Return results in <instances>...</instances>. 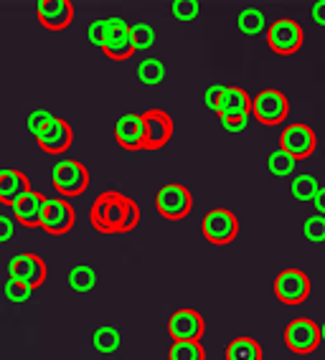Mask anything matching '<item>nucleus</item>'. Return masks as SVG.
<instances>
[{
  "instance_id": "393cba45",
  "label": "nucleus",
  "mask_w": 325,
  "mask_h": 360,
  "mask_svg": "<svg viewBox=\"0 0 325 360\" xmlns=\"http://www.w3.org/2000/svg\"><path fill=\"white\" fill-rule=\"evenodd\" d=\"M236 26H239L241 33H247V36H254V33H262L265 31V13H262L260 8H244L236 18Z\"/></svg>"
},
{
  "instance_id": "7c9ffc66",
  "label": "nucleus",
  "mask_w": 325,
  "mask_h": 360,
  "mask_svg": "<svg viewBox=\"0 0 325 360\" xmlns=\"http://www.w3.org/2000/svg\"><path fill=\"white\" fill-rule=\"evenodd\" d=\"M305 238H310L312 244H320V241H325V216H310V219L305 221Z\"/></svg>"
},
{
  "instance_id": "0eeeda50",
  "label": "nucleus",
  "mask_w": 325,
  "mask_h": 360,
  "mask_svg": "<svg viewBox=\"0 0 325 360\" xmlns=\"http://www.w3.org/2000/svg\"><path fill=\"white\" fill-rule=\"evenodd\" d=\"M267 44L274 53L290 56V53L300 51V46H302V28L293 18H277L267 28Z\"/></svg>"
},
{
  "instance_id": "bb28decb",
  "label": "nucleus",
  "mask_w": 325,
  "mask_h": 360,
  "mask_svg": "<svg viewBox=\"0 0 325 360\" xmlns=\"http://www.w3.org/2000/svg\"><path fill=\"white\" fill-rule=\"evenodd\" d=\"M295 165H298V162H295L287 153H282V150H274V153H269V158H267V167H269V173L280 175V178L293 175Z\"/></svg>"
},
{
  "instance_id": "f8f14e48",
  "label": "nucleus",
  "mask_w": 325,
  "mask_h": 360,
  "mask_svg": "<svg viewBox=\"0 0 325 360\" xmlns=\"http://www.w3.org/2000/svg\"><path fill=\"white\" fill-rule=\"evenodd\" d=\"M143 117V132H145V150H160L168 145L173 137V120L168 112L162 110H148Z\"/></svg>"
},
{
  "instance_id": "a19ab883",
  "label": "nucleus",
  "mask_w": 325,
  "mask_h": 360,
  "mask_svg": "<svg viewBox=\"0 0 325 360\" xmlns=\"http://www.w3.org/2000/svg\"><path fill=\"white\" fill-rule=\"evenodd\" d=\"M262 360H265V358H262Z\"/></svg>"
},
{
  "instance_id": "f704fd0d",
  "label": "nucleus",
  "mask_w": 325,
  "mask_h": 360,
  "mask_svg": "<svg viewBox=\"0 0 325 360\" xmlns=\"http://www.w3.org/2000/svg\"><path fill=\"white\" fill-rule=\"evenodd\" d=\"M222 120V124H224V129L227 132H244L247 129V122H249V115H224V117H219Z\"/></svg>"
},
{
  "instance_id": "1a4fd4ad",
  "label": "nucleus",
  "mask_w": 325,
  "mask_h": 360,
  "mask_svg": "<svg viewBox=\"0 0 325 360\" xmlns=\"http://www.w3.org/2000/svg\"><path fill=\"white\" fill-rule=\"evenodd\" d=\"M310 295V277L302 269H285L274 277V297L282 304H300Z\"/></svg>"
},
{
  "instance_id": "f03ea898",
  "label": "nucleus",
  "mask_w": 325,
  "mask_h": 360,
  "mask_svg": "<svg viewBox=\"0 0 325 360\" xmlns=\"http://www.w3.org/2000/svg\"><path fill=\"white\" fill-rule=\"evenodd\" d=\"M155 208L162 219L178 221L183 216H189L193 208V195L186 186L181 183H168L155 193Z\"/></svg>"
},
{
  "instance_id": "9d476101",
  "label": "nucleus",
  "mask_w": 325,
  "mask_h": 360,
  "mask_svg": "<svg viewBox=\"0 0 325 360\" xmlns=\"http://www.w3.org/2000/svg\"><path fill=\"white\" fill-rule=\"evenodd\" d=\"M102 51L110 58H115V61H125V58H130L132 53H135L130 26H127L120 15L107 18V39H104Z\"/></svg>"
},
{
  "instance_id": "e433bc0d",
  "label": "nucleus",
  "mask_w": 325,
  "mask_h": 360,
  "mask_svg": "<svg viewBox=\"0 0 325 360\" xmlns=\"http://www.w3.org/2000/svg\"><path fill=\"white\" fill-rule=\"evenodd\" d=\"M13 231H15L13 219H8V216H3V213H0V244L11 241V238H13Z\"/></svg>"
},
{
  "instance_id": "473e14b6",
  "label": "nucleus",
  "mask_w": 325,
  "mask_h": 360,
  "mask_svg": "<svg viewBox=\"0 0 325 360\" xmlns=\"http://www.w3.org/2000/svg\"><path fill=\"white\" fill-rule=\"evenodd\" d=\"M33 290H28L26 284H20V282H13V279H8L6 284V295L11 302H26L28 297H31Z\"/></svg>"
},
{
  "instance_id": "412c9836",
  "label": "nucleus",
  "mask_w": 325,
  "mask_h": 360,
  "mask_svg": "<svg viewBox=\"0 0 325 360\" xmlns=\"http://www.w3.org/2000/svg\"><path fill=\"white\" fill-rule=\"evenodd\" d=\"M227 360H262V347L254 338H236L229 342Z\"/></svg>"
},
{
  "instance_id": "f257e3e1",
  "label": "nucleus",
  "mask_w": 325,
  "mask_h": 360,
  "mask_svg": "<svg viewBox=\"0 0 325 360\" xmlns=\"http://www.w3.org/2000/svg\"><path fill=\"white\" fill-rule=\"evenodd\" d=\"M137 224H140V208L135 200L125 198L122 193L107 191L91 206V226L99 233L132 231Z\"/></svg>"
},
{
  "instance_id": "72a5a7b5",
  "label": "nucleus",
  "mask_w": 325,
  "mask_h": 360,
  "mask_svg": "<svg viewBox=\"0 0 325 360\" xmlns=\"http://www.w3.org/2000/svg\"><path fill=\"white\" fill-rule=\"evenodd\" d=\"M87 36H89L91 44L102 49V46H104V39H107V18L91 20V23H89V31H87Z\"/></svg>"
},
{
  "instance_id": "2f4dec72",
  "label": "nucleus",
  "mask_w": 325,
  "mask_h": 360,
  "mask_svg": "<svg viewBox=\"0 0 325 360\" xmlns=\"http://www.w3.org/2000/svg\"><path fill=\"white\" fill-rule=\"evenodd\" d=\"M53 120V115L49 110H33L31 115L26 117V124L28 129H31L33 135H41L46 127H49V122Z\"/></svg>"
},
{
  "instance_id": "20e7f679",
  "label": "nucleus",
  "mask_w": 325,
  "mask_h": 360,
  "mask_svg": "<svg viewBox=\"0 0 325 360\" xmlns=\"http://www.w3.org/2000/svg\"><path fill=\"white\" fill-rule=\"evenodd\" d=\"M201 231L203 236L216 246H227L231 244L239 233V219H236L234 213L227 211V208H214V211H208L201 221Z\"/></svg>"
},
{
  "instance_id": "4be33fe9",
  "label": "nucleus",
  "mask_w": 325,
  "mask_h": 360,
  "mask_svg": "<svg viewBox=\"0 0 325 360\" xmlns=\"http://www.w3.org/2000/svg\"><path fill=\"white\" fill-rule=\"evenodd\" d=\"M120 330L117 328H110V325H102V328L94 330V335H91V342H94V347H97L99 353L110 355L115 353V350H120Z\"/></svg>"
},
{
  "instance_id": "a878e982",
  "label": "nucleus",
  "mask_w": 325,
  "mask_h": 360,
  "mask_svg": "<svg viewBox=\"0 0 325 360\" xmlns=\"http://www.w3.org/2000/svg\"><path fill=\"white\" fill-rule=\"evenodd\" d=\"M137 79L148 84V86H155V84H160L165 79V66L158 58H145L143 64L137 66Z\"/></svg>"
},
{
  "instance_id": "aec40b11",
  "label": "nucleus",
  "mask_w": 325,
  "mask_h": 360,
  "mask_svg": "<svg viewBox=\"0 0 325 360\" xmlns=\"http://www.w3.org/2000/svg\"><path fill=\"white\" fill-rule=\"evenodd\" d=\"M252 110V97L241 86H224L222 99H219V107H216V115H249Z\"/></svg>"
},
{
  "instance_id": "cd10ccee",
  "label": "nucleus",
  "mask_w": 325,
  "mask_h": 360,
  "mask_svg": "<svg viewBox=\"0 0 325 360\" xmlns=\"http://www.w3.org/2000/svg\"><path fill=\"white\" fill-rule=\"evenodd\" d=\"M318 180L312 178V175H307V173H300L298 178H293V195L298 200H312L315 198V193H318Z\"/></svg>"
},
{
  "instance_id": "39448f33",
  "label": "nucleus",
  "mask_w": 325,
  "mask_h": 360,
  "mask_svg": "<svg viewBox=\"0 0 325 360\" xmlns=\"http://www.w3.org/2000/svg\"><path fill=\"white\" fill-rule=\"evenodd\" d=\"M249 112L257 117V122L274 127V124L285 122L287 112H290V102L280 89H262L252 99V110Z\"/></svg>"
},
{
  "instance_id": "c9c22d12",
  "label": "nucleus",
  "mask_w": 325,
  "mask_h": 360,
  "mask_svg": "<svg viewBox=\"0 0 325 360\" xmlns=\"http://www.w3.org/2000/svg\"><path fill=\"white\" fill-rule=\"evenodd\" d=\"M222 91H224L222 84H211V86L206 89V94H203V102H206V107L216 110V107H219V99H222Z\"/></svg>"
},
{
  "instance_id": "ddd939ff",
  "label": "nucleus",
  "mask_w": 325,
  "mask_h": 360,
  "mask_svg": "<svg viewBox=\"0 0 325 360\" xmlns=\"http://www.w3.org/2000/svg\"><path fill=\"white\" fill-rule=\"evenodd\" d=\"M8 271H11V279H13V282L26 284L28 290L41 287L46 279V264L41 262V257H36V254H18V257H13Z\"/></svg>"
},
{
  "instance_id": "6e6552de",
  "label": "nucleus",
  "mask_w": 325,
  "mask_h": 360,
  "mask_svg": "<svg viewBox=\"0 0 325 360\" xmlns=\"http://www.w3.org/2000/svg\"><path fill=\"white\" fill-rule=\"evenodd\" d=\"M320 328L310 317H298L287 325L285 330V345L298 355H310L320 345Z\"/></svg>"
},
{
  "instance_id": "dca6fc26",
  "label": "nucleus",
  "mask_w": 325,
  "mask_h": 360,
  "mask_svg": "<svg viewBox=\"0 0 325 360\" xmlns=\"http://www.w3.org/2000/svg\"><path fill=\"white\" fill-rule=\"evenodd\" d=\"M36 15H39L41 26L61 31L74 20V6L69 0H41L36 6Z\"/></svg>"
},
{
  "instance_id": "2eb2a0df",
  "label": "nucleus",
  "mask_w": 325,
  "mask_h": 360,
  "mask_svg": "<svg viewBox=\"0 0 325 360\" xmlns=\"http://www.w3.org/2000/svg\"><path fill=\"white\" fill-rule=\"evenodd\" d=\"M36 142H39V148L44 150V153L61 155L72 148L74 132L64 120H56V117H53L51 122H49V127H46L41 135H36Z\"/></svg>"
},
{
  "instance_id": "a211bd4d",
  "label": "nucleus",
  "mask_w": 325,
  "mask_h": 360,
  "mask_svg": "<svg viewBox=\"0 0 325 360\" xmlns=\"http://www.w3.org/2000/svg\"><path fill=\"white\" fill-rule=\"evenodd\" d=\"M28 191H31V183L20 170H15V167H3L0 170V203L15 206Z\"/></svg>"
},
{
  "instance_id": "9b49d317",
  "label": "nucleus",
  "mask_w": 325,
  "mask_h": 360,
  "mask_svg": "<svg viewBox=\"0 0 325 360\" xmlns=\"http://www.w3.org/2000/svg\"><path fill=\"white\" fill-rule=\"evenodd\" d=\"M168 333L173 338V342L181 340H201L206 333V322H203L201 312H196L191 307L176 309L168 320Z\"/></svg>"
},
{
  "instance_id": "f3484780",
  "label": "nucleus",
  "mask_w": 325,
  "mask_h": 360,
  "mask_svg": "<svg viewBox=\"0 0 325 360\" xmlns=\"http://www.w3.org/2000/svg\"><path fill=\"white\" fill-rule=\"evenodd\" d=\"M115 140L125 150H143L145 148V132H143V117L140 115H125L115 124Z\"/></svg>"
},
{
  "instance_id": "6ab92c4d",
  "label": "nucleus",
  "mask_w": 325,
  "mask_h": 360,
  "mask_svg": "<svg viewBox=\"0 0 325 360\" xmlns=\"http://www.w3.org/2000/svg\"><path fill=\"white\" fill-rule=\"evenodd\" d=\"M46 203H49V200H46L41 193H36V191H28V193L13 206L15 221H18L20 226H41Z\"/></svg>"
},
{
  "instance_id": "b1692460",
  "label": "nucleus",
  "mask_w": 325,
  "mask_h": 360,
  "mask_svg": "<svg viewBox=\"0 0 325 360\" xmlns=\"http://www.w3.org/2000/svg\"><path fill=\"white\" fill-rule=\"evenodd\" d=\"M69 284H72L74 292H91L97 287V274L91 266L87 264H77L72 271H69Z\"/></svg>"
},
{
  "instance_id": "c85d7f7f",
  "label": "nucleus",
  "mask_w": 325,
  "mask_h": 360,
  "mask_svg": "<svg viewBox=\"0 0 325 360\" xmlns=\"http://www.w3.org/2000/svg\"><path fill=\"white\" fill-rule=\"evenodd\" d=\"M130 33H132L135 51H145V49H150V46L155 44V31L148 23H135V26H130Z\"/></svg>"
},
{
  "instance_id": "58836bf2",
  "label": "nucleus",
  "mask_w": 325,
  "mask_h": 360,
  "mask_svg": "<svg viewBox=\"0 0 325 360\" xmlns=\"http://www.w3.org/2000/svg\"><path fill=\"white\" fill-rule=\"evenodd\" d=\"M312 203H315V211H318V216H325V188H318V193H315Z\"/></svg>"
},
{
  "instance_id": "5701e85b",
  "label": "nucleus",
  "mask_w": 325,
  "mask_h": 360,
  "mask_svg": "<svg viewBox=\"0 0 325 360\" xmlns=\"http://www.w3.org/2000/svg\"><path fill=\"white\" fill-rule=\"evenodd\" d=\"M168 360H206V350L198 340H181L170 345Z\"/></svg>"
},
{
  "instance_id": "4c0bfd02",
  "label": "nucleus",
  "mask_w": 325,
  "mask_h": 360,
  "mask_svg": "<svg viewBox=\"0 0 325 360\" xmlns=\"http://www.w3.org/2000/svg\"><path fill=\"white\" fill-rule=\"evenodd\" d=\"M312 20L318 23V26H323L325 28V0H318L315 6H312Z\"/></svg>"
},
{
  "instance_id": "7ed1b4c3",
  "label": "nucleus",
  "mask_w": 325,
  "mask_h": 360,
  "mask_svg": "<svg viewBox=\"0 0 325 360\" xmlns=\"http://www.w3.org/2000/svg\"><path fill=\"white\" fill-rule=\"evenodd\" d=\"M315 148H318V135H315V129L307 127V124L293 122L280 132V150L290 155L295 162L310 158V155L315 153Z\"/></svg>"
},
{
  "instance_id": "423d86ee",
  "label": "nucleus",
  "mask_w": 325,
  "mask_h": 360,
  "mask_svg": "<svg viewBox=\"0 0 325 360\" xmlns=\"http://www.w3.org/2000/svg\"><path fill=\"white\" fill-rule=\"evenodd\" d=\"M51 183L61 195H79L89 186V170L77 160H61L53 165Z\"/></svg>"
},
{
  "instance_id": "c756f323",
  "label": "nucleus",
  "mask_w": 325,
  "mask_h": 360,
  "mask_svg": "<svg viewBox=\"0 0 325 360\" xmlns=\"http://www.w3.org/2000/svg\"><path fill=\"white\" fill-rule=\"evenodd\" d=\"M198 11H201L198 0H176V3H173V15H176L178 20H183V23L193 20L196 15H198Z\"/></svg>"
},
{
  "instance_id": "4468645a",
  "label": "nucleus",
  "mask_w": 325,
  "mask_h": 360,
  "mask_svg": "<svg viewBox=\"0 0 325 360\" xmlns=\"http://www.w3.org/2000/svg\"><path fill=\"white\" fill-rule=\"evenodd\" d=\"M74 221H77V213H74L72 203H66L61 198H53L46 203L44 219H41V226L46 231L59 236V233H66L74 229Z\"/></svg>"
},
{
  "instance_id": "ea45409f",
  "label": "nucleus",
  "mask_w": 325,
  "mask_h": 360,
  "mask_svg": "<svg viewBox=\"0 0 325 360\" xmlns=\"http://www.w3.org/2000/svg\"><path fill=\"white\" fill-rule=\"evenodd\" d=\"M320 340H325V325L320 328Z\"/></svg>"
}]
</instances>
